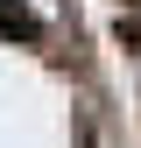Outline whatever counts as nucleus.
Returning <instances> with one entry per match:
<instances>
[{
    "instance_id": "nucleus-1",
    "label": "nucleus",
    "mask_w": 141,
    "mask_h": 148,
    "mask_svg": "<svg viewBox=\"0 0 141 148\" xmlns=\"http://www.w3.org/2000/svg\"><path fill=\"white\" fill-rule=\"evenodd\" d=\"M0 35H21V42H35V14H28V0H0Z\"/></svg>"
}]
</instances>
